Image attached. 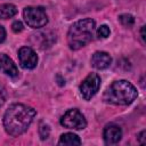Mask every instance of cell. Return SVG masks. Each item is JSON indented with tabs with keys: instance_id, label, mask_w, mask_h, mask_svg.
I'll return each mask as SVG.
<instances>
[{
	"instance_id": "obj_2",
	"label": "cell",
	"mask_w": 146,
	"mask_h": 146,
	"mask_svg": "<svg viewBox=\"0 0 146 146\" xmlns=\"http://www.w3.org/2000/svg\"><path fill=\"white\" fill-rule=\"evenodd\" d=\"M137 89L127 80L113 82L105 91L104 99L114 105H129L137 98Z\"/></svg>"
},
{
	"instance_id": "obj_13",
	"label": "cell",
	"mask_w": 146,
	"mask_h": 146,
	"mask_svg": "<svg viewBox=\"0 0 146 146\" xmlns=\"http://www.w3.org/2000/svg\"><path fill=\"white\" fill-rule=\"evenodd\" d=\"M119 21H120V23H121L123 26H125V27H130V26H132L133 23H135V18H133V16H131L130 14H122V15H120V16H119Z\"/></svg>"
},
{
	"instance_id": "obj_17",
	"label": "cell",
	"mask_w": 146,
	"mask_h": 146,
	"mask_svg": "<svg viewBox=\"0 0 146 146\" xmlns=\"http://www.w3.org/2000/svg\"><path fill=\"white\" fill-rule=\"evenodd\" d=\"M6 97H7V92H6V89L2 84H0V106L5 103L6 100Z\"/></svg>"
},
{
	"instance_id": "obj_15",
	"label": "cell",
	"mask_w": 146,
	"mask_h": 146,
	"mask_svg": "<svg viewBox=\"0 0 146 146\" xmlns=\"http://www.w3.org/2000/svg\"><path fill=\"white\" fill-rule=\"evenodd\" d=\"M110 33H111V31L107 25H100L97 30V35H98V38H102V39H106L110 35Z\"/></svg>"
},
{
	"instance_id": "obj_4",
	"label": "cell",
	"mask_w": 146,
	"mask_h": 146,
	"mask_svg": "<svg viewBox=\"0 0 146 146\" xmlns=\"http://www.w3.org/2000/svg\"><path fill=\"white\" fill-rule=\"evenodd\" d=\"M25 23L32 29L43 27L48 23V16L42 7H25L23 10Z\"/></svg>"
},
{
	"instance_id": "obj_18",
	"label": "cell",
	"mask_w": 146,
	"mask_h": 146,
	"mask_svg": "<svg viewBox=\"0 0 146 146\" xmlns=\"http://www.w3.org/2000/svg\"><path fill=\"white\" fill-rule=\"evenodd\" d=\"M6 39V31L2 26H0V43Z\"/></svg>"
},
{
	"instance_id": "obj_6",
	"label": "cell",
	"mask_w": 146,
	"mask_h": 146,
	"mask_svg": "<svg viewBox=\"0 0 146 146\" xmlns=\"http://www.w3.org/2000/svg\"><path fill=\"white\" fill-rule=\"evenodd\" d=\"M100 87V78L96 73H90L80 84V91L86 100L91 99Z\"/></svg>"
},
{
	"instance_id": "obj_3",
	"label": "cell",
	"mask_w": 146,
	"mask_h": 146,
	"mask_svg": "<svg viewBox=\"0 0 146 146\" xmlns=\"http://www.w3.org/2000/svg\"><path fill=\"white\" fill-rule=\"evenodd\" d=\"M95 30V21L84 18L75 22L68 30L67 42L72 50H78L89 43L92 39Z\"/></svg>"
},
{
	"instance_id": "obj_7",
	"label": "cell",
	"mask_w": 146,
	"mask_h": 146,
	"mask_svg": "<svg viewBox=\"0 0 146 146\" xmlns=\"http://www.w3.org/2000/svg\"><path fill=\"white\" fill-rule=\"evenodd\" d=\"M18 59L21 66L25 70H32L38 64V56L30 47H22L18 50Z\"/></svg>"
},
{
	"instance_id": "obj_12",
	"label": "cell",
	"mask_w": 146,
	"mask_h": 146,
	"mask_svg": "<svg viewBox=\"0 0 146 146\" xmlns=\"http://www.w3.org/2000/svg\"><path fill=\"white\" fill-rule=\"evenodd\" d=\"M16 14H17L16 6H14L11 3H5V5L0 6V18L7 19V18L15 16Z\"/></svg>"
},
{
	"instance_id": "obj_19",
	"label": "cell",
	"mask_w": 146,
	"mask_h": 146,
	"mask_svg": "<svg viewBox=\"0 0 146 146\" xmlns=\"http://www.w3.org/2000/svg\"><path fill=\"white\" fill-rule=\"evenodd\" d=\"M144 136H145V130H143V131L138 135V141H139L140 144H144V143H145V140H144L145 137H144Z\"/></svg>"
},
{
	"instance_id": "obj_9",
	"label": "cell",
	"mask_w": 146,
	"mask_h": 146,
	"mask_svg": "<svg viewBox=\"0 0 146 146\" xmlns=\"http://www.w3.org/2000/svg\"><path fill=\"white\" fill-rule=\"evenodd\" d=\"M0 72L15 78L18 75V68L13 62L11 58H9L6 54H0Z\"/></svg>"
},
{
	"instance_id": "obj_8",
	"label": "cell",
	"mask_w": 146,
	"mask_h": 146,
	"mask_svg": "<svg viewBox=\"0 0 146 146\" xmlns=\"http://www.w3.org/2000/svg\"><path fill=\"white\" fill-rule=\"evenodd\" d=\"M122 130L116 124H108L104 129V140L106 144H116L121 140Z\"/></svg>"
},
{
	"instance_id": "obj_11",
	"label": "cell",
	"mask_w": 146,
	"mask_h": 146,
	"mask_svg": "<svg viewBox=\"0 0 146 146\" xmlns=\"http://www.w3.org/2000/svg\"><path fill=\"white\" fill-rule=\"evenodd\" d=\"M59 145H70V146H73V145H80L81 144V140L80 138L73 133V132H67V133H64L60 136V139L58 141Z\"/></svg>"
},
{
	"instance_id": "obj_20",
	"label": "cell",
	"mask_w": 146,
	"mask_h": 146,
	"mask_svg": "<svg viewBox=\"0 0 146 146\" xmlns=\"http://www.w3.org/2000/svg\"><path fill=\"white\" fill-rule=\"evenodd\" d=\"M141 39H143V42L145 41V34H144V26L141 27Z\"/></svg>"
},
{
	"instance_id": "obj_10",
	"label": "cell",
	"mask_w": 146,
	"mask_h": 146,
	"mask_svg": "<svg viewBox=\"0 0 146 146\" xmlns=\"http://www.w3.org/2000/svg\"><path fill=\"white\" fill-rule=\"evenodd\" d=\"M112 63V57L105 51H96L91 57V65L97 70L107 68Z\"/></svg>"
},
{
	"instance_id": "obj_1",
	"label": "cell",
	"mask_w": 146,
	"mask_h": 146,
	"mask_svg": "<svg viewBox=\"0 0 146 146\" xmlns=\"http://www.w3.org/2000/svg\"><path fill=\"white\" fill-rule=\"evenodd\" d=\"M36 112L34 108L24 104H13L3 115V127L7 133L17 137L24 133L32 123Z\"/></svg>"
},
{
	"instance_id": "obj_14",
	"label": "cell",
	"mask_w": 146,
	"mask_h": 146,
	"mask_svg": "<svg viewBox=\"0 0 146 146\" xmlns=\"http://www.w3.org/2000/svg\"><path fill=\"white\" fill-rule=\"evenodd\" d=\"M49 133H50V129H49V125L46 124L44 122H41L40 125H39V135L41 137L42 140L47 139L49 137Z\"/></svg>"
},
{
	"instance_id": "obj_16",
	"label": "cell",
	"mask_w": 146,
	"mask_h": 146,
	"mask_svg": "<svg viewBox=\"0 0 146 146\" xmlns=\"http://www.w3.org/2000/svg\"><path fill=\"white\" fill-rule=\"evenodd\" d=\"M11 29H13V31H14L15 33L22 32V31H23V24H22V22H19V21L14 22L13 25H11Z\"/></svg>"
},
{
	"instance_id": "obj_5",
	"label": "cell",
	"mask_w": 146,
	"mask_h": 146,
	"mask_svg": "<svg viewBox=\"0 0 146 146\" xmlns=\"http://www.w3.org/2000/svg\"><path fill=\"white\" fill-rule=\"evenodd\" d=\"M60 124L64 125L65 128L68 129H74V130H82L87 125V121L83 116V114L76 110H68L60 119Z\"/></svg>"
}]
</instances>
